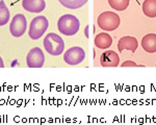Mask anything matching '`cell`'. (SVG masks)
<instances>
[{"label": "cell", "instance_id": "1", "mask_svg": "<svg viewBox=\"0 0 156 125\" xmlns=\"http://www.w3.org/2000/svg\"><path fill=\"white\" fill-rule=\"evenodd\" d=\"M80 27V22L74 15H64L57 21V28L59 32L65 36H74L76 34Z\"/></svg>", "mask_w": 156, "mask_h": 125}, {"label": "cell", "instance_id": "2", "mask_svg": "<svg viewBox=\"0 0 156 125\" xmlns=\"http://www.w3.org/2000/svg\"><path fill=\"white\" fill-rule=\"evenodd\" d=\"M43 44H44L45 50L53 56L59 55L65 50L64 40L62 39V37H59L58 34H54V32H50L47 34L45 37Z\"/></svg>", "mask_w": 156, "mask_h": 125}, {"label": "cell", "instance_id": "3", "mask_svg": "<svg viewBox=\"0 0 156 125\" xmlns=\"http://www.w3.org/2000/svg\"><path fill=\"white\" fill-rule=\"evenodd\" d=\"M98 25L100 28L106 31H112L120 26L121 19L115 12H104L98 17Z\"/></svg>", "mask_w": 156, "mask_h": 125}, {"label": "cell", "instance_id": "4", "mask_svg": "<svg viewBox=\"0 0 156 125\" xmlns=\"http://www.w3.org/2000/svg\"><path fill=\"white\" fill-rule=\"evenodd\" d=\"M49 22L45 16H37L36 18H34L30 22L28 34L30 39L32 40H37L40 39L43 34L46 32L48 29Z\"/></svg>", "mask_w": 156, "mask_h": 125}, {"label": "cell", "instance_id": "5", "mask_svg": "<svg viewBox=\"0 0 156 125\" xmlns=\"http://www.w3.org/2000/svg\"><path fill=\"white\" fill-rule=\"evenodd\" d=\"M85 59V52L81 47H71L65 52L64 54V61L70 66H76L80 62H83Z\"/></svg>", "mask_w": 156, "mask_h": 125}, {"label": "cell", "instance_id": "6", "mask_svg": "<svg viewBox=\"0 0 156 125\" xmlns=\"http://www.w3.org/2000/svg\"><path fill=\"white\" fill-rule=\"evenodd\" d=\"M27 29V21L24 15L17 14L12 19L11 25H9V31L15 38H20L24 34Z\"/></svg>", "mask_w": 156, "mask_h": 125}, {"label": "cell", "instance_id": "7", "mask_svg": "<svg viewBox=\"0 0 156 125\" xmlns=\"http://www.w3.org/2000/svg\"><path fill=\"white\" fill-rule=\"evenodd\" d=\"M45 62V54L41 48L34 47L26 56V64L29 68H42Z\"/></svg>", "mask_w": 156, "mask_h": 125}, {"label": "cell", "instance_id": "8", "mask_svg": "<svg viewBox=\"0 0 156 125\" xmlns=\"http://www.w3.org/2000/svg\"><path fill=\"white\" fill-rule=\"evenodd\" d=\"M120 57L118 55L117 52L112 51V50H107L102 53L100 57V64L105 68H115L119 66Z\"/></svg>", "mask_w": 156, "mask_h": 125}, {"label": "cell", "instance_id": "9", "mask_svg": "<svg viewBox=\"0 0 156 125\" xmlns=\"http://www.w3.org/2000/svg\"><path fill=\"white\" fill-rule=\"evenodd\" d=\"M22 6L29 12H41L46 7L45 0H23Z\"/></svg>", "mask_w": 156, "mask_h": 125}, {"label": "cell", "instance_id": "10", "mask_svg": "<svg viewBox=\"0 0 156 125\" xmlns=\"http://www.w3.org/2000/svg\"><path fill=\"white\" fill-rule=\"evenodd\" d=\"M137 40L134 37H123L121 38L119 43H118V49H119L120 52L125 49L130 50V51L133 52L137 49Z\"/></svg>", "mask_w": 156, "mask_h": 125}, {"label": "cell", "instance_id": "11", "mask_svg": "<svg viewBox=\"0 0 156 125\" xmlns=\"http://www.w3.org/2000/svg\"><path fill=\"white\" fill-rule=\"evenodd\" d=\"M142 47L148 53H155L156 52V34H148L143 38Z\"/></svg>", "mask_w": 156, "mask_h": 125}, {"label": "cell", "instance_id": "12", "mask_svg": "<svg viewBox=\"0 0 156 125\" xmlns=\"http://www.w3.org/2000/svg\"><path fill=\"white\" fill-rule=\"evenodd\" d=\"M112 38L106 32H101L95 38V46L100 49H107L112 46Z\"/></svg>", "mask_w": 156, "mask_h": 125}, {"label": "cell", "instance_id": "13", "mask_svg": "<svg viewBox=\"0 0 156 125\" xmlns=\"http://www.w3.org/2000/svg\"><path fill=\"white\" fill-rule=\"evenodd\" d=\"M143 12L149 18L156 17V0H145L143 3Z\"/></svg>", "mask_w": 156, "mask_h": 125}, {"label": "cell", "instance_id": "14", "mask_svg": "<svg viewBox=\"0 0 156 125\" xmlns=\"http://www.w3.org/2000/svg\"><path fill=\"white\" fill-rule=\"evenodd\" d=\"M59 3L67 9H77L79 7L83 6L89 0H58Z\"/></svg>", "mask_w": 156, "mask_h": 125}, {"label": "cell", "instance_id": "15", "mask_svg": "<svg viewBox=\"0 0 156 125\" xmlns=\"http://www.w3.org/2000/svg\"><path fill=\"white\" fill-rule=\"evenodd\" d=\"M9 11L6 7L4 1H0V26L5 25L9 21Z\"/></svg>", "mask_w": 156, "mask_h": 125}, {"label": "cell", "instance_id": "16", "mask_svg": "<svg viewBox=\"0 0 156 125\" xmlns=\"http://www.w3.org/2000/svg\"><path fill=\"white\" fill-rule=\"evenodd\" d=\"M129 1L130 0H108V3L115 11H125L129 5Z\"/></svg>", "mask_w": 156, "mask_h": 125}, {"label": "cell", "instance_id": "17", "mask_svg": "<svg viewBox=\"0 0 156 125\" xmlns=\"http://www.w3.org/2000/svg\"><path fill=\"white\" fill-rule=\"evenodd\" d=\"M121 66L124 68V67H138V65L136 64V62H132V61H126V62H123Z\"/></svg>", "mask_w": 156, "mask_h": 125}, {"label": "cell", "instance_id": "18", "mask_svg": "<svg viewBox=\"0 0 156 125\" xmlns=\"http://www.w3.org/2000/svg\"><path fill=\"white\" fill-rule=\"evenodd\" d=\"M0 68H4V62L3 59H1V56H0Z\"/></svg>", "mask_w": 156, "mask_h": 125}]
</instances>
